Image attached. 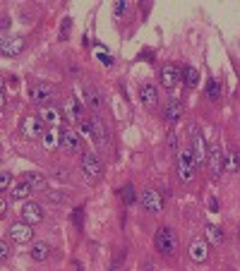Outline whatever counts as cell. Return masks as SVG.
Listing matches in <instances>:
<instances>
[{"label": "cell", "instance_id": "1", "mask_svg": "<svg viewBox=\"0 0 240 271\" xmlns=\"http://www.w3.org/2000/svg\"><path fill=\"white\" fill-rule=\"evenodd\" d=\"M194 171H197V163H194L192 149H183L178 151L176 156V173L180 182H190L194 178Z\"/></svg>", "mask_w": 240, "mask_h": 271}, {"label": "cell", "instance_id": "2", "mask_svg": "<svg viewBox=\"0 0 240 271\" xmlns=\"http://www.w3.org/2000/svg\"><path fill=\"white\" fill-rule=\"evenodd\" d=\"M29 99L34 101L36 106H41V108H48V106H53V101H56V89H53L48 82H34V84L29 87Z\"/></svg>", "mask_w": 240, "mask_h": 271}, {"label": "cell", "instance_id": "3", "mask_svg": "<svg viewBox=\"0 0 240 271\" xmlns=\"http://www.w3.org/2000/svg\"><path fill=\"white\" fill-rule=\"evenodd\" d=\"M154 243H156V250L161 254H166V257H176L178 252V235L171 230V228L161 226L154 235Z\"/></svg>", "mask_w": 240, "mask_h": 271}, {"label": "cell", "instance_id": "4", "mask_svg": "<svg viewBox=\"0 0 240 271\" xmlns=\"http://www.w3.org/2000/svg\"><path fill=\"white\" fill-rule=\"evenodd\" d=\"M19 132H22V137H29V139L44 137L46 123L41 120V115H27V118H22V123H19Z\"/></svg>", "mask_w": 240, "mask_h": 271}, {"label": "cell", "instance_id": "5", "mask_svg": "<svg viewBox=\"0 0 240 271\" xmlns=\"http://www.w3.org/2000/svg\"><path fill=\"white\" fill-rule=\"evenodd\" d=\"M79 166H82V171L87 173L89 178H94V180L103 175V163L96 154H87V151H84L82 159H79Z\"/></svg>", "mask_w": 240, "mask_h": 271}, {"label": "cell", "instance_id": "6", "mask_svg": "<svg viewBox=\"0 0 240 271\" xmlns=\"http://www.w3.org/2000/svg\"><path fill=\"white\" fill-rule=\"evenodd\" d=\"M192 156H194V163H197V168L207 163L209 159V144H207V137L202 132H194L192 137Z\"/></svg>", "mask_w": 240, "mask_h": 271}, {"label": "cell", "instance_id": "7", "mask_svg": "<svg viewBox=\"0 0 240 271\" xmlns=\"http://www.w3.org/2000/svg\"><path fill=\"white\" fill-rule=\"evenodd\" d=\"M139 204L147 209L149 214H161L164 211V199L156 190H144L139 195Z\"/></svg>", "mask_w": 240, "mask_h": 271}, {"label": "cell", "instance_id": "8", "mask_svg": "<svg viewBox=\"0 0 240 271\" xmlns=\"http://www.w3.org/2000/svg\"><path fill=\"white\" fill-rule=\"evenodd\" d=\"M24 48H27L24 36H5L3 41H0V51H3L5 58H12V55L24 53Z\"/></svg>", "mask_w": 240, "mask_h": 271}, {"label": "cell", "instance_id": "9", "mask_svg": "<svg viewBox=\"0 0 240 271\" xmlns=\"http://www.w3.org/2000/svg\"><path fill=\"white\" fill-rule=\"evenodd\" d=\"M161 84L166 87V89H173V87H178V82L183 80V70L178 67V65L173 63H166L164 67H161Z\"/></svg>", "mask_w": 240, "mask_h": 271}, {"label": "cell", "instance_id": "10", "mask_svg": "<svg viewBox=\"0 0 240 271\" xmlns=\"http://www.w3.org/2000/svg\"><path fill=\"white\" fill-rule=\"evenodd\" d=\"M10 238L15 240V243H31L34 240V228H31V223H12L10 226Z\"/></svg>", "mask_w": 240, "mask_h": 271}, {"label": "cell", "instance_id": "11", "mask_svg": "<svg viewBox=\"0 0 240 271\" xmlns=\"http://www.w3.org/2000/svg\"><path fill=\"white\" fill-rule=\"evenodd\" d=\"M190 259L197 264H202L209 259V243L204 238H194L192 245H190Z\"/></svg>", "mask_w": 240, "mask_h": 271}, {"label": "cell", "instance_id": "12", "mask_svg": "<svg viewBox=\"0 0 240 271\" xmlns=\"http://www.w3.org/2000/svg\"><path fill=\"white\" fill-rule=\"evenodd\" d=\"M207 161H209L212 173L219 178V175L223 173V166H226V154L221 151V146H212V149H209V159H207Z\"/></svg>", "mask_w": 240, "mask_h": 271}, {"label": "cell", "instance_id": "13", "mask_svg": "<svg viewBox=\"0 0 240 271\" xmlns=\"http://www.w3.org/2000/svg\"><path fill=\"white\" fill-rule=\"evenodd\" d=\"M22 218H24L27 223H38V221H44V209L38 207L36 202H24V207H22Z\"/></svg>", "mask_w": 240, "mask_h": 271}, {"label": "cell", "instance_id": "14", "mask_svg": "<svg viewBox=\"0 0 240 271\" xmlns=\"http://www.w3.org/2000/svg\"><path fill=\"white\" fill-rule=\"evenodd\" d=\"M60 149H65V151H77V149H79V135H77L74 130H67V127H65L63 132H60Z\"/></svg>", "mask_w": 240, "mask_h": 271}, {"label": "cell", "instance_id": "15", "mask_svg": "<svg viewBox=\"0 0 240 271\" xmlns=\"http://www.w3.org/2000/svg\"><path fill=\"white\" fill-rule=\"evenodd\" d=\"M183 113H185V106L178 99L166 101V106H164V118H166V120L176 123V120H180V118H183Z\"/></svg>", "mask_w": 240, "mask_h": 271}, {"label": "cell", "instance_id": "16", "mask_svg": "<svg viewBox=\"0 0 240 271\" xmlns=\"http://www.w3.org/2000/svg\"><path fill=\"white\" fill-rule=\"evenodd\" d=\"M24 180L31 185V190H38V192H46L48 190V178L41 175V173L31 171V173H24Z\"/></svg>", "mask_w": 240, "mask_h": 271}, {"label": "cell", "instance_id": "17", "mask_svg": "<svg viewBox=\"0 0 240 271\" xmlns=\"http://www.w3.org/2000/svg\"><path fill=\"white\" fill-rule=\"evenodd\" d=\"M84 103H87L89 108H94V110H101V106H103L101 94L94 89V87H89V84H84Z\"/></svg>", "mask_w": 240, "mask_h": 271}, {"label": "cell", "instance_id": "18", "mask_svg": "<svg viewBox=\"0 0 240 271\" xmlns=\"http://www.w3.org/2000/svg\"><path fill=\"white\" fill-rule=\"evenodd\" d=\"M139 99H142V103H144V106L154 108V106L158 103V91H156V87H151V84H144V87L139 89Z\"/></svg>", "mask_w": 240, "mask_h": 271}, {"label": "cell", "instance_id": "19", "mask_svg": "<svg viewBox=\"0 0 240 271\" xmlns=\"http://www.w3.org/2000/svg\"><path fill=\"white\" fill-rule=\"evenodd\" d=\"M41 120L46 123L48 127H56V125H60L63 123V115H60V110L58 108H53V106H48V108H41Z\"/></svg>", "mask_w": 240, "mask_h": 271}, {"label": "cell", "instance_id": "20", "mask_svg": "<svg viewBox=\"0 0 240 271\" xmlns=\"http://www.w3.org/2000/svg\"><path fill=\"white\" fill-rule=\"evenodd\" d=\"M92 123H94V142L96 144H106L108 142V130L101 123V118H92Z\"/></svg>", "mask_w": 240, "mask_h": 271}, {"label": "cell", "instance_id": "21", "mask_svg": "<svg viewBox=\"0 0 240 271\" xmlns=\"http://www.w3.org/2000/svg\"><path fill=\"white\" fill-rule=\"evenodd\" d=\"M48 252H51V247H48V243H34L31 245V259L34 262H46L48 259Z\"/></svg>", "mask_w": 240, "mask_h": 271}, {"label": "cell", "instance_id": "22", "mask_svg": "<svg viewBox=\"0 0 240 271\" xmlns=\"http://www.w3.org/2000/svg\"><path fill=\"white\" fill-rule=\"evenodd\" d=\"M65 113H67V120H82V106L77 103V99H67V106H65Z\"/></svg>", "mask_w": 240, "mask_h": 271}, {"label": "cell", "instance_id": "23", "mask_svg": "<svg viewBox=\"0 0 240 271\" xmlns=\"http://www.w3.org/2000/svg\"><path fill=\"white\" fill-rule=\"evenodd\" d=\"M41 142H44L46 149H56V146H60V132H56L53 127H48L44 132V137H41Z\"/></svg>", "mask_w": 240, "mask_h": 271}, {"label": "cell", "instance_id": "24", "mask_svg": "<svg viewBox=\"0 0 240 271\" xmlns=\"http://www.w3.org/2000/svg\"><path fill=\"white\" fill-rule=\"evenodd\" d=\"M31 195V185L27 180H22L19 185H15L12 190H10V199H27Z\"/></svg>", "mask_w": 240, "mask_h": 271}, {"label": "cell", "instance_id": "25", "mask_svg": "<svg viewBox=\"0 0 240 271\" xmlns=\"http://www.w3.org/2000/svg\"><path fill=\"white\" fill-rule=\"evenodd\" d=\"M204 230H207V240H209V243H214V245H221L223 238H226V235H223V228L221 226H214V223H209Z\"/></svg>", "mask_w": 240, "mask_h": 271}, {"label": "cell", "instance_id": "26", "mask_svg": "<svg viewBox=\"0 0 240 271\" xmlns=\"http://www.w3.org/2000/svg\"><path fill=\"white\" fill-rule=\"evenodd\" d=\"M183 80L187 87H197V84H199V72L187 65V67H183Z\"/></svg>", "mask_w": 240, "mask_h": 271}, {"label": "cell", "instance_id": "27", "mask_svg": "<svg viewBox=\"0 0 240 271\" xmlns=\"http://www.w3.org/2000/svg\"><path fill=\"white\" fill-rule=\"evenodd\" d=\"M207 99L209 101L221 99V84H219L216 80H209V84H207Z\"/></svg>", "mask_w": 240, "mask_h": 271}, {"label": "cell", "instance_id": "28", "mask_svg": "<svg viewBox=\"0 0 240 271\" xmlns=\"http://www.w3.org/2000/svg\"><path fill=\"white\" fill-rule=\"evenodd\" d=\"M79 135L94 139V123H92V118H82V120H79Z\"/></svg>", "mask_w": 240, "mask_h": 271}, {"label": "cell", "instance_id": "29", "mask_svg": "<svg viewBox=\"0 0 240 271\" xmlns=\"http://www.w3.org/2000/svg\"><path fill=\"white\" fill-rule=\"evenodd\" d=\"M238 168H240V154H226V166H223V171L235 173Z\"/></svg>", "mask_w": 240, "mask_h": 271}, {"label": "cell", "instance_id": "30", "mask_svg": "<svg viewBox=\"0 0 240 271\" xmlns=\"http://www.w3.org/2000/svg\"><path fill=\"white\" fill-rule=\"evenodd\" d=\"M120 199H123L125 204H132V202H135V187H132L130 182L123 187V190H120Z\"/></svg>", "mask_w": 240, "mask_h": 271}, {"label": "cell", "instance_id": "31", "mask_svg": "<svg viewBox=\"0 0 240 271\" xmlns=\"http://www.w3.org/2000/svg\"><path fill=\"white\" fill-rule=\"evenodd\" d=\"M48 202H53V204H63L65 199H67V195H65L63 190H48Z\"/></svg>", "mask_w": 240, "mask_h": 271}, {"label": "cell", "instance_id": "32", "mask_svg": "<svg viewBox=\"0 0 240 271\" xmlns=\"http://www.w3.org/2000/svg\"><path fill=\"white\" fill-rule=\"evenodd\" d=\"M10 182H12V173H10V171H3V173H0V190L5 192L10 187Z\"/></svg>", "mask_w": 240, "mask_h": 271}, {"label": "cell", "instance_id": "33", "mask_svg": "<svg viewBox=\"0 0 240 271\" xmlns=\"http://www.w3.org/2000/svg\"><path fill=\"white\" fill-rule=\"evenodd\" d=\"M10 257V247H8V243H5V240H3V243H0V259H3V262H5V259H8Z\"/></svg>", "mask_w": 240, "mask_h": 271}, {"label": "cell", "instance_id": "34", "mask_svg": "<svg viewBox=\"0 0 240 271\" xmlns=\"http://www.w3.org/2000/svg\"><path fill=\"white\" fill-rule=\"evenodd\" d=\"M176 146H178V135H176V132H168V149L173 151Z\"/></svg>", "mask_w": 240, "mask_h": 271}, {"label": "cell", "instance_id": "35", "mask_svg": "<svg viewBox=\"0 0 240 271\" xmlns=\"http://www.w3.org/2000/svg\"><path fill=\"white\" fill-rule=\"evenodd\" d=\"M125 10H128V5H125V0H118V3H115V17H120V15H123Z\"/></svg>", "mask_w": 240, "mask_h": 271}, {"label": "cell", "instance_id": "36", "mask_svg": "<svg viewBox=\"0 0 240 271\" xmlns=\"http://www.w3.org/2000/svg\"><path fill=\"white\" fill-rule=\"evenodd\" d=\"M70 27H72V19H70V17H67V19H63V29H60V34H63V36H65V34L70 31Z\"/></svg>", "mask_w": 240, "mask_h": 271}, {"label": "cell", "instance_id": "37", "mask_svg": "<svg viewBox=\"0 0 240 271\" xmlns=\"http://www.w3.org/2000/svg\"><path fill=\"white\" fill-rule=\"evenodd\" d=\"M0 216H8V199H0Z\"/></svg>", "mask_w": 240, "mask_h": 271}, {"label": "cell", "instance_id": "38", "mask_svg": "<svg viewBox=\"0 0 240 271\" xmlns=\"http://www.w3.org/2000/svg\"><path fill=\"white\" fill-rule=\"evenodd\" d=\"M101 63L106 65V67H111V65H113V58H111V55H101Z\"/></svg>", "mask_w": 240, "mask_h": 271}, {"label": "cell", "instance_id": "39", "mask_svg": "<svg viewBox=\"0 0 240 271\" xmlns=\"http://www.w3.org/2000/svg\"><path fill=\"white\" fill-rule=\"evenodd\" d=\"M0 27H3V29L10 27V17H8V15H3V19H0Z\"/></svg>", "mask_w": 240, "mask_h": 271}, {"label": "cell", "instance_id": "40", "mask_svg": "<svg viewBox=\"0 0 240 271\" xmlns=\"http://www.w3.org/2000/svg\"><path fill=\"white\" fill-rule=\"evenodd\" d=\"M67 175H70L67 171H58V178H60V180H67Z\"/></svg>", "mask_w": 240, "mask_h": 271}, {"label": "cell", "instance_id": "41", "mask_svg": "<svg viewBox=\"0 0 240 271\" xmlns=\"http://www.w3.org/2000/svg\"><path fill=\"white\" fill-rule=\"evenodd\" d=\"M209 209H212V211H216V209H219V204H216V199H209Z\"/></svg>", "mask_w": 240, "mask_h": 271}, {"label": "cell", "instance_id": "42", "mask_svg": "<svg viewBox=\"0 0 240 271\" xmlns=\"http://www.w3.org/2000/svg\"><path fill=\"white\" fill-rule=\"evenodd\" d=\"M238 235H240V230H238Z\"/></svg>", "mask_w": 240, "mask_h": 271}]
</instances>
